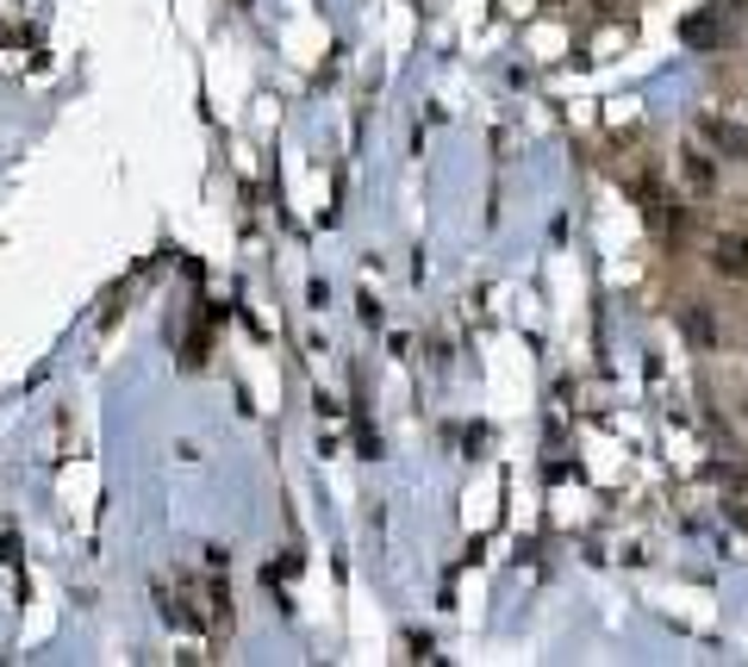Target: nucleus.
<instances>
[{"label":"nucleus","instance_id":"nucleus-1","mask_svg":"<svg viewBox=\"0 0 748 667\" xmlns=\"http://www.w3.org/2000/svg\"><path fill=\"white\" fill-rule=\"evenodd\" d=\"M711 268H717V275H748V237L743 231H724V237L711 244Z\"/></svg>","mask_w":748,"mask_h":667},{"label":"nucleus","instance_id":"nucleus-2","mask_svg":"<svg viewBox=\"0 0 748 667\" xmlns=\"http://www.w3.org/2000/svg\"><path fill=\"white\" fill-rule=\"evenodd\" d=\"M705 137L729 156V163H743V156H748V132H743V125H729V119H705Z\"/></svg>","mask_w":748,"mask_h":667},{"label":"nucleus","instance_id":"nucleus-3","mask_svg":"<svg viewBox=\"0 0 748 667\" xmlns=\"http://www.w3.org/2000/svg\"><path fill=\"white\" fill-rule=\"evenodd\" d=\"M686 337H692L699 349H711V344H717V324H711V312H705L699 300L686 305Z\"/></svg>","mask_w":748,"mask_h":667},{"label":"nucleus","instance_id":"nucleus-4","mask_svg":"<svg viewBox=\"0 0 748 667\" xmlns=\"http://www.w3.org/2000/svg\"><path fill=\"white\" fill-rule=\"evenodd\" d=\"M686 44H717V20H705V13L686 20Z\"/></svg>","mask_w":748,"mask_h":667},{"label":"nucleus","instance_id":"nucleus-5","mask_svg":"<svg viewBox=\"0 0 748 667\" xmlns=\"http://www.w3.org/2000/svg\"><path fill=\"white\" fill-rule=\"evenodd\" d=\"M686 175L699 181V188H711V163H705V156H692V163H686Z\"/></svg>","mask_w":748,"mask_h":667},{"label":"nucleus","instance_id":"nucleus-6","mask_svg":"<svg viewBox=\"0 0 748 667\" xmlns=\"http://www.w3.org/2000/svg\"><path fill=\"white\" fill-rule=\"evenodd\" d=\"M743 405H748V400H743Z\"/></svg>","mask_w":748,"mask_h":667}]
</instances>
